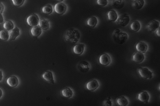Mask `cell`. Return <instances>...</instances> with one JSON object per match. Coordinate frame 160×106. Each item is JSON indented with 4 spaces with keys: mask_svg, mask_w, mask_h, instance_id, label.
<instances>
[{
    "mask_svg": "<svg viewBox=\"0 0 160 106\" xmlns=\"http://www.w3.org/2000/svg\"><path fill=\"white\" fill-rule=\"evenodd\" d=\"M81 36V33L77 29L73 28L67 31L64 35V38L67 41L76 43L79 42Z\"/></svg>",
    "mask_w": 160,
    "mask_h": 106,
    "instance_id": "cell-1",
    "label": "cell"
},
{
    "mask_svg": "<svg viewBox=\"0 0 160 106\" xmlns=\"http://www.w3.org/2000/svg\"><path fill=\"white\" fill-rule=\"evenodd\" d=\"M113 38L115 42L119 45L125 43L128 38V35L119 29L115 30L113 33Z\"/></svg>",
    "mask_w": 160,
    "mask_h": 106,
    "instance_id": "cell-2",
    "label": "cell"
},
{
    "mask_svg": "<svg viewBox=\"0 0 160 106\" xmlns=\"http://www.w3.org/2000/svg\"><path fill=\"white\" fill-rule=\"evenodd\" d=\"M130 19L129 15L127 14H123L118 16L116 23L122 27H125L129 23Z\"/></svg>",
    "mask_w": 160,
    "mask_h": 106,
    "instance_id": "cell-3",
    "label": "cell"
},
{
    "mask_svg": "<svg viewBox=\"0 0 160 106\" xmlns=\"http://www.w3.org/2000/svg\"><path fill=\"white\" fill-rule=\"evenodd\" d=\"M139 72L141 77L145 79H150L153 77V73L147 68H139Z\"/></svg>",
    "mask_w": 160,
    "mask_h": 106,
    "instance_id": "cell-4",
    "label": "cell"
},
{
    "mask_svg": "<svg viewBox=\"0 0 160 106\" xmlns=\"http://www.w3.org/2000/svg\"><path fill=\"white\" fill-rule=\"evenodd\" d=\"M67 7L65 3L60 2L56 4L54 10L55 12L60 15H63L67 10Z\"/></svg>",
    "mask_w": 160,
    "mask_h": 106,
    "instance_id": "cell-5",
    "label": "cell"
},
{
    "mask_svg": "<svg viewBox=\"0 0 160 106\" xmlns=\"http://www.w3.org/2000/svg\"><path fill=\"white\" fill-rule=\"evenodd\" d=\"M160 23L158 20H153L150 21L146 25V29L149 32H154L160 28Z\"/></svg>",
    "mask_w": 160,
    "mask_h": 106,
    "instance_id": "cell-6",
    "label": "cell"
},
{
    "mask_svg": "<svg viewBox=\"0 0 160 106\" xmlns=\"http://www.w3.org/2000/svg\"><path fill=\"white\" fill-rule=\"evenodd\" d=\"M40 19L39 16L35 14L31 15L28 17L27 23L31 26H34L38 25Z\"/></svg>",
    "mask_w": 160,
    "mask_h": 106,
    "instance_id": "cell-7",
    "label": "cell"
},
{
    "mask_svg": "<svg viewBox=\"0 0 160 106\" xmlns=\"http://www.w3.org/2000/svg\"><path fill=\"white\" fill-rule=\"evenodd\" d=\"M91 65L88 61H82L79 63L78 65L79 70L81 72L86 73L90 69Z\"/></svg>",
    "mask_w": 160,
    "mask_h": 106,
    "instance_id": "cell-8",
    "label": "cell"
},
{
    "mask_svg": "<svg viewBox=\"0 0 160 106\" xmlns=\"http://www.w3.org/2000/svg\"><path fill=\"white\" fill-rule=\"evenodd\" d=\"M100 64L105 66L109 65L112 62V58L110 56L107 54L101 55L99 59Z\"/></svg>",
    "mask_w": 160,
    "mask_h": 106,
    "instance_id": "cell-9",
    "label": "cell"
},
{
    "mask_svg": "<svg viewBox=\"0 0 160 106\" xmlns=\"http://www.w3.org/2000/svg\"><path fill=\"white\" fill-rule=\"evenodd\" d=\"M99 83L96 79H93L87 84V89L90 91H93L97 90L99 87Z\"/></svg>",
    "mask_w": 160,
    "mask_h": 106,
    "instance_id": "cell-10",
    "label": "cell"
},
{
    "mask_svg": "<svg viewBox=\"0 0 160 106\" xmlns=\"http://www.w3.org/2000/svg\"><path fill=\"white\" fill-rule=\"evenodd\" d=\"M42 77L47 81L53 85L55 84L54 75L50 71H47L42 75Z\"/></svg>",
    "mask_w": 160,
    "mask_h": 106,
    "instance_id": "cell-11",
    "label": "cell"
},
{
    "mask_svg": "<svg viewBox=\"0 0 160 106\" xmlns=\"http://www.w3.org/2000/svg\"><path fill=\"white\" fill-rule=\"evenodd\" d=\"M85 48V45L83 43H79L76 45L73 48V52L75 54L78 55H82Z\"/></svg>",
    "mask_w": 160,
    "mask_h": 106,
    "instance_id": "cell-12",
    "label": "cell"
},
{
    "mask_svg": "<svg viewBox=\"0 0 160 106\" xmlns=\"http://www.w3.org/2000/svg\"><path fill=\"white\" fill-rule=\"evenodd\" d=\"M19 80L16 76H12L8 78L7 80V84L12 88H15L19 86Z\"/></svg>",
    "mask_w": 160,
    "mask_h": 106,
    "instance_id": "cell-13",
    "label": "cell"
},
{
    "mask_svg": "<svg viewBox=\"0 0 160 106\" xmlns=\"http://www.w3.org/2000/svg\"><path fill=\"white\" fill-rule=\"evenodd\" d=\"M145 59V56L144 54L139 52L135 53L133 56L132 60L136 63H141Z\"/></svg>",
    "mask_w": 160,
    "mask_h": 106,
    "instance_id": "cell-14",
    "label": "cell"
},
{
    "mask_svg": "<svg viewBox=\"0 0 160 106\" xmlns=\"http://www.w3.org/2000/svg\"><path fill=\"white\" fill-rule=\"evenodd\" d=\"M136 48L138 51L144 54L147 51L148 45L144 42H140L137 44Z\"/></svg>",
    "mask_w": 160,
    "mask_h": 106,
    "instance_id": "cell-15",
    "label": "cell"
},
{
    "mask_svg": "<svg viewBox=\"0 0 160 106\" xmlns=\"http://www.w3.org/2000/svg\"><path fill=\"white\" fill-rule=\"evenodd\" d=\"M150 99L148 93L146 91H143L139 94L138 99L140 101L145 103H148Z\"/></svg>",
    "mask_w": 160,
    "mask_h": 106,
    "instance_id": "cell-16",
    "label": "cell"
},
{
    "mask_svg": "<svg viewBox=\"0 0 160 106\" xmlns=\"http://www.w3.org/2000/svg\"><path fill=\"white\" fill-rule=\"evenodd\" d=\"M31 33L35 37H38L41 35L42 32L41 28L39 25L33 26L31 30Z\"/></svg>",
    "mask_w": 160,
    "mask_h": 106,
    "instance_id": "cell-17",
    "label": "cell"
},
{
    "mask_svg": "<svg viewBox=\"0 0 160 106\" xmlns=\"http://www.w3.org/2000/svg\"><path fill=\"white\" fill-rule=\"evenodd\" d=\"M61 92L64 96L68 99L72 98L74 95L73 91L69 87L65 88Z\"/></svg>",
    "mask_w": 160,
    "mask_h": 106,
    "instance_id": "cell-18",
    "label": "cell"
},
{
    "mask_svg": "<svg viewBox=\"0 0 160 106\" xmlns=\"http://www.w3.org/2000/svg\"><path fill=\"white\" fill-rule=\"evenodd\" d=\"M39 24L40 27L43 30L46 31L50 28V22L47 19H41L40 20Z\"/></svg>",
    "mask_w": 160,
    "mask_h": 106,
    "instance_id": "cell-19",
    "label": "cell"
},
{
    "mask_svg": "<svg viewBox=\"0 0 160 106\" xmlns=\"http://www.w3.org/2000/svg\"><path fill=\"white\" fill-rule=\"evenodd\" d=\"M10 33V39L14 40L19 36L20 34V29L17 27L11 30Z\"/></svg>",
    "mask_w": 160,
    "mask_h": 106,
    "instance_id": "cell-20",
    "label": "cell"
},
{
    "mask_svg": "<svg viewBox=\"0 0 160 106\" xmlns=\"http://www.w3.org/2000/svg\"><path fill=\"white\" fill-rule=\"evenodd\" d=\"M108 20L111 22L116 21L118 17V15L116 11L112 10L109 11L108 13Z\"/></svg>",
    "mask_w": 160,
    "mask_h": 106,
    "instance_id": "cell-21",
    "label": "cell"
},
{
    "mask_svg": "<svg viewBox=\"0 0 160 106\" xmlns=\"http://www.w3.org/2000/svg\"><path fill=\"white\" fill-rule=\"evenodd\" d=\"M144 4V0H135L133 4V6L136 10H139L143 8Z\"/></svg>",
    "mask_w": 160,
    "mask_h": 106,
    "instance_id": "cell-22",
    "label": "cell"
},
{
    "mask_svg": "<svg viewBox=\"0 0 160 106\" xmlns=\"http://www.w3.org/2000/svg\"><path fill=\"white\" fill-rule=\"evenodd\" d=\"M141 28V24L140 22L137 20L133 21L130 25L131 29L135 32L139 31Z\"/></svg>",
    "mask_w": 160,
    "mask_h": 106,
    "instance_id": "cell-23",
    "label": "cell"
},
{
    "mask_svg": "<svg viewBox=\"0 0 160 106\" xmlns=\"http://www.w3.org/2000/svg\"><path fill=\"white\" fill-rule=\"evenodd\" d=\"M98 23L97 19L95 17H91L88 20L87 23L90 27L94 28L96 27Z\"/></svg>",
    "mask_w": 160,
    "mask_h": 106,
    "instance_id": "cell-24",
    "label": "cell"
},
{
    "mask_svg": "<svg viewBox=\"0 0 160 106\" xmlns=\"http://www.w3.org/2000/svg\"><path fill=\"white\" fill-rule=\"evenodd\" d=\"M0 39L4 41H7L10 39V33L6 30L0 31Z\"/></svg>",
    "mask_w": 160,
    "mask_h": 106,
    "instance_id": "cell-25",
    "label": "cell"
},
{
    "mask_svg": "<svg viewBox=\"0 0 160 106\" xmlns=\"http://www.w3.org/2000/svg\"><path fill=\"white\" fill-rule=\"evenodd\" d=\"M118 104L121 106H126L128 104V101L125 96H121L119 97L117 100Z\"/></svg>",
    "mask_w": 160,
    "mask_h": 106,
    "instance_id": "cell-26",
    "label": "cell"
},
{
    "mask_svg": "<svg viewBox=\"0 0 160 106\" xmlns=\"http://www.w3.org/2000/svg\"><path fill=\"white\" fill-rule=\"evenodd\" d=\"M4 28L6 30L10 31L15 28L14 23L11 20H7L5 22L3 25Z\"/></svg>",
    "mask_w": 160,
    "mask_h": 106,
    "instance_id": "cell-27",
    "label": "cell"
},
{
    "mask_svg": "<svg viewBox=\"0 0 160 106\" xmlns=\"http://www.w3.org/2000/svg\"><path fill=\"white\" fill-rule=\"evenodd\" d=\"M53 11V6L50 4H48V5L42 8V12L44 14L47 15L51 14Z\"/></svg>",
    "mask_w": 160,
    "mask_h": 106,
    "instance_id": "cell-28",
    "label": "cell"
},
{
    "mask_svg": "<svg viewBox=\"0 0 160 106\" xmlns=\"http://www.w3.org/2000/svg\"><path fill=\"white\" fill-rule=\"evenodd\" d=\"M14 5L17 7L21 6L24 4L25 0H12Z\"/></svg>",
    "mask_w": 160,
    "mask_h": 106,
    "instance_id": "cell-29",
    "label": "cell"
},
{
    "mask_svg": "<svg viewBox=\"0 0 160 106\" xmlns=\"http://www.w3.org/2000/svg\"><path fill=\"white\" fill-rule=\"evenodd\" d=\"M113 104V101L110 97L105 100L103 102V105L105 106H112Z\"/></svg>",
    "mask_w": 160,
    "mask_h": 106,
    "instance_id": "cell-30",
    "label": "cell"
},
{
    "mask_svg": "<svg viewBox=\"0 0 160 106\" xmlns=\"http://www.w3.org/2000/svg\"><path fill=\"white\" fill-rule=\"evenodd\" d=\"M97 3L101 7H104L107 5L108 0H97Z\"/></svg>",
    "mask_w": 160,
    "mask_h": 106,
    "instance_id": "cell-31",
    "label": "cell"
},
{
    "mask_svg": "<svg viewBox=\"0 0 160 106\" xmlns=\"http://www.w3.org/2000/svg\"><path fill=\"white\" fill-rule=\"evenodd\" d=\"M5 10V7L2 3H0V14H2Z\"/></svg>",
    "mask_w": 160,
    "mask_h": 106,
    "instance_id": "cell-32",
    "label": "cell"
},
{
    "mask_svg": "<svg viewBox=\"0 0 160 106\" xmlns=\"http://www.w3.org/2000/svg\"><path fill=\"white\" fill-rule=\"evenodd\" d=\"M4 18L2 14H0V24H1L4 23Z\"/></svg>",
    "mask_w": 160,
    "mask_h": 106,
    "instance_id": "cell-33",
    "label": "cell"
},
{
    "mask_svg": "<svg viewBox=\"0 0 160 106\" xmlns=\"http://www.w3.org/2000/svg\"><path fill=\"white\" fill-rule=\"evenodd\" d=\"M3 78V73L1 70H0V82L2 80Z\"/></svg>",
    "mask_w": 160,
    "mask_h": 106,
    "instance_id": "cell-34",
    "label": "cell"
},
{
    "mask_svg": "<svg viewBox=\"0 0 160 106\" xmlns=\"http://www.w3.org/2000/svg\"><path fill=\"white\" fill-rule=\"evenodd\" d=\"M156 34L158 37H160V28H159L156 31Z\"/></svg>",
    "mask_w": 160,
    "mask_h": 106,
    "instance_id": "cell-35",
    "label": "cell"
},
{
    "mask_svg": "<svg viewBox=\"0 0 160 106\" xmlns=\"http://www.w3.org/2000/svg\"><path fill=\"white\" fill-rule=\"evenodd\" d=\"M3 92L2 90L0 88V99L3 96Z\"/></svg>",
    "mask_w": 160,
    "mask_h": 106,
    "instance_id": "cell-36",
    "label": "cell"
},
{
    "mask_svg": "<svg viewBox=\"0 0 160 106\" xmlns=\"http://www.w3.org/2000/svg\"><path fill=\"white\" fill-rule=\"evenodd\" d=\"M115 2L119 3H121L122 2V0H115Z\"/></svg>",
    "mask_w": 160,
    "mask_h": 106,
    "instance_id": "cell-37",
    "label": "cell"
},
{
    "mask_svg": "<svg viewBox=\"0 0 160 106\" xmlns=\"http://www.w3.org/2000/svg\"><path fill=\"white\" fill-rule=\"evenodd\" d=\"M57 1L60 2H62V1H64V0H57Z\"/></svg>",
    "mask_w": 160,
    "mask_h": 106,
    "instance_id": "cell-38",
    "label": "cell"
},
{
    "mask_svg": "<svg viewBox=\"0 0 160 106\" xmlns=\"http://www.w3.org/2000/svg\"><path fill=\"white\" fill-rule=\"evenodd\" d=\"M130 1H135V0H130Z\"/></svg>",
    "mask_w": 160,
    "mask_h": 106,
    "instance_id": "cell-39",
    "label": "cell"
}]
</instances>
